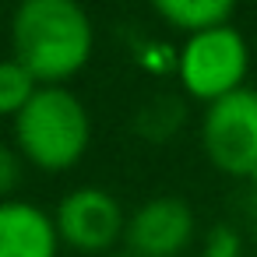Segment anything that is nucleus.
I'll list each match as a JSON object with an SVG mask.
<instances>
[{
    "instance_id": "1",
    "label": "nucleus",
    "mask_w": 257,
    "mask_h": 257,
    "mask_svg": "<svg viewBox=\"0 0 257 257\" xmlns=\"http://www.w3.org/2000/svg\"><path fill=\"white\" fill-rule=\"evenodd\" d=\"M95 50V29L78 0H18L11 15V57L39 85H67L85 71Z\"/></svg>"
},
{
    "instance_id": "2",
    "label": "nucleus",
    "mask_w": 257,
    "mask_h": 257,
    "mask_svg": "<svg viewBox=\"0 0 257 257\" xmlns=\"http://www.w3.org/2000/svg\"><path fill=\"white\" fill-rule=\"evenodd\" d=\"M92 145V116L67 85H39L15 116V148L43 173L74 169Z\"/></svg>"
},
{
    "instance_id": "3",
    "label": "nucleus",
    "mask_w": 257,
    "mask_h": 257,
    "mask_svg": "<svg viewBox=\"0 0 257 257\" xmlns=\"http://www.w3.org/2000/svg\"><path fill=\"white\" fill-rule=\"evenodd\" d=\"M176 78L180 88L211 106L239 88H246V71H250V46L243 39L239 29L232 25H218V29H204L183 39V46L176 50Z\"/></svg>"
},
{
    "instance_id": "4",
    "label": "nucleus",
    "mask_w": 257,
    "mask_h": 257,
    "mask_svg": "<svg viewBox=\"0 0 257 257\" xmlns=\"http://www.w3.org/2000/svg\"><path fill=\"white\" fill-rule=\"evenodd\" d=\"M201 148L225 176L257 180V92L239 88L204 109Z\"/></svg>"
},
{
    "instance_id": "5",
    "label": "nucleus",
    "mask_w": 257,
    "mask_h": 257,
    "mask_svg": "<svg viewBox=\"0 0 257 257\" xmlns=\"http://www.w3.org/2000/svg\"><path fill=\"white\" fill-rule=\"evenodd\" d=\"M60 243L85 257H109L116 243H123L127 215L120 201L102 187H78L60 197L53 211Z\"/></svg>"
},
{
    "instance_id": "6",
    "label": "nucleus",
    "mask_w": 257,
    "mask_h": 257,
    "mask_svg": "<svg viewBox=\"0 0 257 257\" xmlns=\"http://www.w3.org/2000/svg\"><path fill=\"white\" fill-rule=\"evenodd\" d=\"M194 236H197L194 208L183 197L162 194L134 208V215H127L123 246L131 257H180L190 250Z\"/></svg>"
},
{
    "instance_id": "7",
    "label": "nucleus",
    "mask_w": 257,
    "mask_h": 257,
    "mask_svg": "<svg viewBox=\"0 0 257 257\" xmlns=\"http://www.w3.org/2000/svg\"><path fill=\"white\" fill-rule=\"evenodd\" d=\"M60 232L46 208L8 197L0 201V257H60Z\"/></svg>"
},
{
    "instance_id": "8",
    "label": "nucleus",
    "mask_w": 257,
    "mask_h": 257,
    "mask_svg": "<svg viewBox=\"0 0 257 257\" xmlns=\"http://www.w3.org/2000/svg\"><path fill=\"white\" fill-rule=\"evenodd\" d=\"M148 4L166 25H173L187 36L229 25L232 11H236V0H148Z\"/></svg>"
},
{
    "instance_id": "9",
    "label": "nucleus",
    "mask_w": 257,
    "mask_h": 257,
    "mask_svg": "<svg viewBox=\"0 0 257 257\" xmlns=\"http://www.w3.org/2000/svg\"><path fill=\"white\" fill-rule=\"evenodd\" d=\"M36 92H39V81H36V74L25 64H18L15 57L0 60V116L15 120L32 102Z\"/></svg>"
},
{
    "instance_id": "10",
    "label": "nucleus",
    "mask_w": 257,
    "mask_h": 257,
    "mask_svg": "<svg viewBox=\"0 0 257 257\" xmlns=\"http://www.w3.org/2000/svg\"><path fill=\"white\" fill-rule=\"evenodd\" d=\"M180 123H183V106L173 95H155L134 116V127L145 141H169L180 131Z\"/></svg>"
},
{
    "instance_id": "11",
    "label": "nucleus",
    "mask_w": 257,
    "mask_h": 257,
    "mask_svg": "<svg viewBox=\"0 0 257 257\" xmlns=\"http://www.w3.org/2000/svg\"><path fill=\"white\" fill-rule=\"evenodd\" d=\"M201 257H243V236H239L232 225L218 222V225H211V229L204 232V239H201Z\"/></svg>"
},
{
    "instance_id": "12",
    "label": "nucleus",
    "mask_w": 257,
    "mask_h": 257,
    "mask_svg": "<svg viewBox=\"0 0 257 257\" xmlns=\"http://www.w3.org/2000/svg\"><path fill=\"white\" fill-rule=\"evenodd\" d=\"M22 152L0 141V201L15 197V187L22 183Z\"/></svg>"
},
{
    "instance_id": "13",
    "label": "nucleus",
    "mask_w": 257,
    "mask_h": 257,
    "mask_svg": "<svg viewBox=\"0 0 257 257\" xmlns=\"http://www.w3.org/2000/svg\"><path fill=\"white\" fill-rule=\"evenodd\" d=\"M109 257H131V253H109Z\"/></svg>"
}]
</instances>
